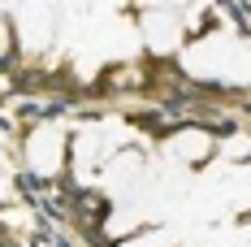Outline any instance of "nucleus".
Masks as SVG:
<instances>
[{"instance_id": "obj_5", "label": "nucleus", "mask_w": 251, "mask_h": 247, "mask_svg": "<svg viewBox=\"0 0 251 247\" xmlns=\"http://www.w3.org/2000/svg\"><path fill=\"white\" fill-rule=\"evenodd\" d=\"M139 225H143V213H139L134 204H122V208H113V213L104 217V234H108L113 243H122L130 234H139Z\"/></svg>"}, {"instance_id": "obj_7", "label": "nucleus", "mask_w": 251, "mask_h": 247, "mask_svg": "<svg viewBox=\"0 0 251 247\" xmlns=\"http://www.w3.org/2000/svg\"><path fill=\"white\" fill-rule=\"evenodd\" d=\"M117 247H174V234L169 230H139V234H130V239H122Z\"/></svg>"}, {"instance_id": "obj_8", "label": "nucleus", "mask_w": 251, "mask_h": 247, "mask_svg": "<svg viewBox=\"0 0 251 247\" xmlns=\"http://www.w3.org/2000/svg\"><path fill=\"white\" fill-rule=\"evenodd\" d=\"M217 152L229 156V161H243L251 156V135H229V139H217Z\"/></svg>"}, {"instance_id": "obj_9", "label": "nucleus", "mask_w": 251, "mask_h": 247, "mask_svg": "<svg viewBox=\"0 0 251 247\" xmlns=\"http://www.w3.org/2000/svg\"><path fill=\"white\" fill-rule=\"evenodd\" d=\"M13 44H18V39H13V22L0 13V61L9 56V48H13Z\"/></svg>"}, {"instance_id": "obj_3", "label": "nucleus", "mask_w": 251, "mask_h": 247, "mask_svg": "<svg viewBox=\"0 0 251 247\" xmlns=\"http://www.w3.org/2000/svg\"><path fill=\"white\" fill-rule=\"evenodd\" d=\"M13 35H18V44L26 52H39L52 44V13L44 4H26V9H13Z\"/></svg>"}, {"instance_id": "obj_2", "label": "nucleus", "mask_w": 251, "mask_h": 247, "mask_svg": "<svg viewBox=\"0 0 251 247\" xmlns=\"http://www.w3.org/2000/svg\"><path fill=\"white\" fill-rule=\"evenodd\" d=\"M182 35H186V18L177 9H148V18H143V44L151 52L182 48Z\"/></svg>"}, {"instance_id": "obj_6", "label": "nucleus", "mask_w": 251, "mask_h": 247, "mask_svg": "<svg viewBox=\"0 0 251 247\" xmlns=\"http://www.w3.org/2000/svg\"><path fill=\"white\" fill-rule=\"evenodd\" d=\"M229 199H234V208H243V213L251 208V165L229 173Z\"/></svg>"}, {"instance_id": "obj_4", "label": "nucleus", "mask_w": 251, "mask_h": 247, "mask_svg": "<svg viewBox=\"0 0 251 247\" xmlns=\"http://www.w3.org/2000/svg\"><path fill=\"white\" fill-rule=\"evenodd\" d=\"M165 152H169L174 161H182V165H200V161H208V156L217 152V139H212V130H203V126H182V130H174V135L165 139Z\"/></svg>"}, {"instance_id": "obj_1", "label": "nucleus", "mask_w": 251, "mask_h": 247, "mask_svg": "<svg viewBox=\"0 0 251 247\" xmlns=\"http://www.w3.org/2000/svg\"><path fill=\"white\" fill-rule=\"evenodd\" d=\"M26 165L39 178H56L65 169V135H61V126L44 122L26 135Z\"/></svg>"}]
</instances>
